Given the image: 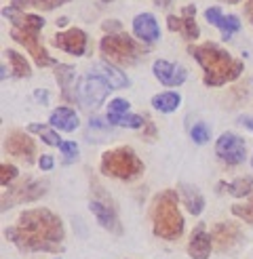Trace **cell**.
<instances>
[{"label": "cell", "instance_id": "d4e9b609", "mask_svg": "<svg viewBox=\"0 0 253 259\" xmlns=\"http://www.w3.org/2000/svg\"><path fill=\"white\" fill-rule=\"evenodd\" d=\"M5 55L13 63V74H15L17 78H28L30 76V66H28V61H25V57H21L17 51H5Z\"/></svg>", "mask_w": 253, "mask_h": 259}, {"label": "cell", "instance_id": "7c38bea8", "mask_svg": "<svg viewBox=\"0 0 253 259\" xmlns=\"http://www.w3.org/2000/svg\"><path fill=\"white\" fill-rule=\"evenodd\" d=\"M5 148L9 154H13V156H19L23 158L25 162H34V156H36V146H34V141L21 133V131H13L7 141H5Z\"/></svg>", "mask_w": 253, "mask_h": 259}, {"label": "cell", "instance_id": "d6986e66", "mask_svg": "<svg viewBox=\"0 0 253 259\" xmlns=\"http://www.w3.org/2000/svg\"><path fill=\"white\" fill-rule=\"evenodd\" d=\"M91 211H93V215L97 217L99 226H104L106 230L114 232V234H122V228H120V222H118V217H116V211L110 209L106 202L93 200V202H91Z\"/></svg>", "mask_w": 253, "mask_h": 259}, {"label": "cell", "instance_id": "30bf717a", "mask_svg": "<svg viewBox=\"0 0 253 259\" xmlns=\"http://www.w3.org/2000/svg\"><path fill=\"white\" fill-rule=\"evenodd\" d=\"M51 42H53V47L66 51V53H70V55L80 57V55H85V51H87V34L82 30H78V28H74V30H68V32L55 34Z\"/></svg>", "mask_w": 253, "mask_h": 259}, {"label": "cell", "instance_id": "83f0119b", "mask_svg": "<svg viewBox=\"0 0 253 259\" xmlns=\"http://www.w3.org/2000/svg\"><path fill=\"white\" fill-rule=\"evenodd\" d=\"M230 209H232V213H234L236 217L243 219V222L253 224V196H251L249 202H245V204H232Z\"/></svg>", "mask_w": 253, "mask_h": 259}, {"label": "cell", "instance_id": "7a4b0ae2", "mask_svg": "<svg viewBox=\"0 0 253 259\" xmlns=\"http://www.w3.org/2000/svg\"><path fill=\"white\" fill-rule=\"evenodd\" d=\"M188 53L200 63L202 72H205L202 80L207 87H222L226 82L236 80L243 74V61L234 59L228 51L218 45H194L188 47Z\"/></svg>", "mask_w": 253, "mask_h": 259}, {"label": "cell", "instance_id": "8d00e7d4", "mask_svg": "<svg viewBox=\"0 0 253 259\" xmlns=\"http://www.w3.org/2000/svg\"><path fill=\"white\" fill-rule=\"evenodd\" d=\"M245 13H247V19L251 21L253 25V0H247V5H245Z\"/></svg>", "mask_w": 253, "mask_h": 259}, {"label": "cell", "instance_id": "e0dca14e", "mask_svg": "<svg viewBox=\"0 0 253 259\" xmlns=\"http://www.w3.org/2000/svg\"><path fill=\"white\" fill-rule=\"evenodd\" d=\"M205 17H207V21H211L215 28H220L222 30V36H224V40H230V36L234 34V32H238L240 30V21H238V17H234V15H222V11L218 9V7H211V9H207L205 11Z\"/></svg>", "mask_w": 253, "mask_h": 259}, {"label": "cell", "instance_id": "52a82bcc", "mask_svg": "<svg viewBox=\"0 0 253 259\" xmlns=\"http://www.w3.org/2000/svg\"><path fill=\"white\" fill-rule=\"evenodd\" d=\"M110 91V84L97 74H91L78 82V101L85 108H99Z\"/></svg>", "mask_w": 253, "mask_h": 259}, {"label": "cell", "instance_id": "ab89813d", "mask_svg": "<svg viewBox=\"0 0 253 259\" xmlns=\"http://www.w3.org/2000/svg\"><path fill=\"white\" fill-rule=\"evenodd\" d=\"M68 23V19L66 17H61V19H57V25H66Z\"/></svg>", "mask_w": 253, "mask_h": 259}, {"label": "cell", "instance_id": "1f68e13d", "mask_svg": "<svg viewBox=\"0 0 253 259\" xmlns=\"http://www.w3.org/2000/svg\"><path fill=\"white\" fill-rule=\"evenodd\" d=\"M59 150H61L63 156H66V160H68V162H70V160H74L76 156H78V146H76L74 141H61Z\"/></svg>", "mask_w": 253, "mask_h": 259}, {"label": "cell", "instance_id": "e575fe53", "mask_svg": "<svg viewBox=\"0 0 253 259\" xmlns=\"http://www.w3.org/2000/svg\"><path fill=\"white\" fill-rule=\"evenodd\" d=\"M104 30H106L108 34H118V32H120V23H118V21H106V23H104Z\"/></svg>", "mask_w": 253, "mask_h": 259}, {"label": "cell", "instance_id": "60d3db41", "mask_svg": "<svg viewBox=\"0 0 253 259\" xmlns=\"http://www.w3.org/2000/svg\"><path fill=\"white\" fill-rule=\"evenodd\" d=\"M226 3H230V5H236V3H238V0H226Z\"/></svg>", "mask_w": 253, "mask_h": 259}, {"label": "cell", "instance_id": "f35d334b", "mask_svg": "<svg viewBox=\"0 0 253 259\" xmlns=\"http://www.w3.org/2000/svg\"><path fill=\"white\" fill-rule=\"evenodd\" d=\"M154 3H156L158 7H169V5H171V0H154Z\"/></svg>", "mask_w": 253, "mask_h": 259}, {"label": "cell", "instance_id": "cb8c5ba5", "mask_svg": "<svg viewBox=\"0 0 253 259\" xmlns=\"http://www.w3.org/2000/svg\"><path fill=\"white\" fill-rule=\"evenodd\" d=\"M218 190H228L232 196H247V194H253V179L251 177H240L234 184H220Z\"/></svg>", "mask_w": 253, "mask_h": 259}, {"label": "cell", "instance_id": "b9f144b4", "mask_svg": "<svg viewBox=\"0 0 253 259\" xmlns=\"http://www.w3.org/2000/svg\"><path fill=\"white\" fill-rule=\"evenodd\" d=\"M104 3H110V0H104Z\"/></svg>", "mask_w": 253, "mask_h": 259}, {"label": "cell", "instance_id": "8fae6325", "mask_svg": "<svg viewBox=\"0 0 253 259\" xmlns=\"http://www.w3.org/2000/svg\"><path fill=\"white\" fill-rule=\"evenodd\" d=\"M194 15H196V7H186L184 9V15L182 17H175V15H169L167 17V23H169V30L173 32H180L186 40H196L200 30L194 21Z\"/></svg>", "mask_w": 253, "mask_h": 259}, {"label": "cell", "instance_id": "7402d4cb", "mask_svg": "<svg viewBox=\"0 0 253 259\" xmlns=\"http://www.w3.org/2000/svg\"><path fill=\"white\" fill-rule=\"evenodd\" d=\"M95 72H97V76H101L112 89H122V87H126L129 84V78L120 72V70H116L114 66H110V63H97L95 66Z\"/></svg>", "mask_w": 253, "mask_h": 259}, {"label": "cell", "instance_id": "836d02e7", "mask_svg": "<svg viewBox=\"0 0 253 259\" xmlns=\"http://www.w3.org/2000/svg\"><path fill=\"white\" fill-rule=\"evenodd\" d=\"M38 166H40L43 171H51V169H53V156H49V154L40 156V160H38Z\"/></svg>", "mask_w": 253, "mask_h": 259}, {"label": "cell", "instance_id": "8992f818", "mask_svg": "<svg viewBox=\"0 0 253 259\" xmlns=\"http://www.w3.org/2000/svg\"><path fill=\"white\" fill-rule=\"evenodd\" d=\"M99 51L106 59L114 63H122V66H131L137 61V57L144 53V47L137 45L131 36H126L122 32L118 34H108L104 36V40L99 42Z\"/></svg>", "mask_w": 253, "mask_h": 259}, {"label": "cell", "instance_id": "3957f363", "mask_svg": "<svg viewBox=\"0 0 253 259\" xmlns=\"http://www.w3.org/2000/svg\"><path fill=\"white\" fill-rule=\"evenodd\" d=\"M3 15L13 23V28H11L13 40H17L19 45H23L25 49L30 51V55L34 57V63L38 68L55 66V59L47 53V49L43 47V42L38 40V32H40L43 25H45L43 17L32 15V13H21L15 7L5 9Z\"/></svg>", "mask_w": 253, "mask_h": 259}, {"label": "cell", "instance_id": "9c48e42d", "mask_svg": "<svg viewBox=\"0 0 253 259\" xmlns=\"http://www.w3.org/2000/svg\"><path fill=\"white\" fill-rule=\"evenodd\" d=\"M45 194V186L38 184V181L25 179L21 184H17L15 188H9V192L3 196V211H7L11 204L17 202H28V200H36Z\"/></svg>", "mask_w": 253, "mask_h": 259}, {"label": "cell", "instance_id": "603a6c76", "mask_svg": "<svg viewBox=\"0 0 253 259\" xmlns=\"http://www.w3.org/2000/svg\"><path fill=\"white\" fill-rule=\"evenodd\" d=\"M180 101L182 99L177 93H160V95L152 97V108H156L158 112H164V114H171V112L177 110Z\"/></svg>", "mask_w": 253, "mask_h": 259}, {"label": "cell", "instance_id": "d6a6232c", "mask_svg": "<svg viewBox=\"0 0 253 259\" xmlns=\"http://www.w3.org/2000/svg\"><path fill=\"white\" fill-rule=\"evenodd\" d=\"M70 3V0H32V5L38 7V9H45V11H53L55 7H61Z\"/></svg>", "mask_w": 253, "mask_h": 259}, {"label": "cell", "instance_id": "4316f807", "mask_svg": "<svg viewBox=\"0 0 253 259\" xmlns=\"http://www.w3.org/2000/svg\"><path fill=\"white\" fill-rule=\"evenodd\" d=\"M108 122H110V124H116V126H129V128H139V126H144V116H139V114L108 116Z\"/></svg>", "mask_w": 253, "mask_h": 259}, {"label": "cell", "instance_id": "ba28073f", "mask_svg": "<svg viewBox=\"0 0 253 259\" xmlns=\"http://www.w3.org/2000/svg\"><path fill=\"white\" fill-rule=\"evenodd\" d=\"M215 154L226 162V164H240L245 160V154H247V144L238 135L234 133H224L218 144H215Z\"/></svg>", "mask_w": 253, "mask_h": 259}, {"label": "cell", "instance_id": "74e56055", "mask_svg": "<svg viewBox=\"0 0 253 259\" xmlns=\"http://www.w3.org/2000/svg\"><path fill=\"white\" fill-rule=\"evenodd\" d=\"M36 99H38V101H47V93H40V91H36Z\"/></svg>", "mask_w": 253, "mask_h": 259}, {"label": "cell", "instance_id": "6da1fadb", "mask_svg": "<svg viewBox=\"0 0 253 259\" xmlns=\"http://www.w3.org/2000/svg\"><path fill=\"white\" fill-rule=\"evenodd\" d=\"M5 236L19 251L57 253L63 242V224L49 209H30L19 215L15 226L5 230Z\"/></svg>", "mask_w": 253, "mask_h": 259}, {"label": "cell", "instance_id": "484cf974", "mask_svg": "<svg viewBox=\"0 0 253 259\" xmlns=\"http://www.w3.org/2000/svg\"><path fill=\"white\" fill-rule=\"evenodd\" d=\"M28 128H30L32 133L40 135L45 144H49V146H57V148L61 146V139H59V135L53 131V128H49V126H45V124H38V122H32Z\"/></svg>", "mask_w": 253, "mask_h": 259}, {"label": "cell", "instance_id": "f1b7e54d", "mask_svg": "<svg viewBox=\"0 0 253 259\" xmlns=\"http://www.w3.org/2000/svg\"><path fill=\"white\" fill-rule=\"evenodd\" d=\"M190 135H192V139L196 141V144H207V141H209V126L207 124H194L192 126V131H190Z\"/></svg>", "mask_w": 253, "mask_h": 259}, {"label": "cell", "instance_id": "d590c367", "mask_svg": "<svg viewBox=\"0 0 253 259\" xmlns=\"http://www.w3.org/2000/svg\"><path fill=\"white\" fill-rule=\"evenodd\" d=\"M238 122L243 124V126H247L249 131H253V118H251V116H240V118H238Z\"/></svg>", "mask_w": 253, "mask_h": 259}, {"label": "cell", "instance_id": "9a60e30c", "mask_svg": "<svg viewBox=\"0 0 253 259\" xmlns=\"http://www.w3.org/2000/svg\"><path fill=\"white\" fill-rule=\"evenodd\" d=\"M240 238V230L234 224H218L211 230V240H213V247L218 251H228L232 249L234 244Z\"/></svg>", "mask_w": 253, "mask_h": 259}, {"label": "cell", "instance_id": "2e32d148", "mask_svg": "<svg viewBox=\"0 0 253 259\" xmlns=\"http://www.w3.org/2000/svg\"><path fill=\"white\" fill-rule=\"evenodd\" d=\"M133 32H135V36L139 38V40H144L148 45L156 42L160 38V28H158L156 19L152 17L150 13H142V15H137L133 19Z\"/></svg>", "mask_w": 253, "mask_h": 259}, {"label": "cell", "instance_id": "277c9868", "mask_svg": "<svg viewBox=\"0 0 253 259\" xmlns=\"http://www.w3.org/2000/svg\"><path fill=\"white\" fill-rule=\"evenodd\" d=\"M152 217V230L158 238L164 240H177L184 234V217L177 209V192L164 190L156 194L150 206Z\"/></svg>", "mask_w": 253, "mask_h": 259}, {"label": "cell", "instance_id": "5bb4252c", "mask_svg": "<svg viewBox=\"0 0 253 259\" xmlns=\"http://www.w3.org/2000/svg\"><path fill=\"white\" fill-rule=\"evenodd\" d=\"M211 247H213V240L211 236L207 234V228L205 224H198L190 236V242H188V255L192 259H207L209 253H211Z\"/></svg>", "mask_w": 253, "mask_h": 259}, {"label": "cell", "instance_id": "5b68a950", "mask_svg": "<svg viewBox=\"0 0 253 259\" xmlns=\"http://www.w3.org/2000/svg\"><path fill=\"white\" fill-rule=\"evenodd\" d=\"M101 173L116 177V179H126L131 181L144 173V162L131 148H116L108 150L101 156Z\"/></svg>", "mask_w": 253, "mask_h": 259}, {"label": "cell", "instance_id": "ac0fdd59", "mask_svg": "<svg viewBox=\"0 0 253 259\" xmlns=\"http://www.w3.org/2000/svg\"><path fill=\"white\" fill-rule=\"evenodd\" d=\"M55 80L61 89V97L66 101H76L78 99V95L72 93V91H76V72L72 66H66V63H59V66L55 68Z\"/></svg>", "mask_w": 253, "mask_h": 259}, {"label": "cell", "instance_id": "ffe728a7", "mask_svg": "<svg viewBox=\"0 0 253 259\" xmlns=\"http://www.w3.org/2000/svg\"><path fill=\"white\" fill-rule=\"evenodd\" d=\"M177 190H180V194H182V200L186 204V209L192 215H200L202 209H205V198H202V194L198 192V188L190 186V184H180Z\"/></svg>", "mask_w": 253, "mask_h": 259}, {"label": "cell", "instance_id": "4dcf8cb0", "mask_svg": "<svg viewBox=\"0 0 253 259\" xmlns=\"http://www.w3.org/2000/svg\"><path fill=\"white\" fill-rule=\"evenodd\" d=\"M15 177H17V166H13V164L0 166V184H3V188H7Z\"/></svg>", "mask_w": 253, "mask_h": 259}, {"label": "cell", "instance_id": "f546056e", "mask_svg": "<svg viewBox=\"0 0 253 259\" xmlns=\"http://www.w3.org/2000/svg\"><path fill=\"white\" fill-rule=\"evenodd\" d=\"M124 114H129V101L126 99H114L110 101V112L108 116H124Z\"/></svg>", "mask_w": 253, "mask_h": 259}, {"label": "cell", "instance_id": "4fadbf2b", "mask_svg": "<svg viewBox=\"0 0 253 259\" xmlns=\"http://www.w3.org/2000/svg\"><path fill=\"white\" fill-rule=\"evenodd\" d=\"M154 76L164 84V87H180L186 80V68L177 66V63H169L164 59L154 61Z\"/></svg>", "mask_w": 253, "mask_h": 259}, {"label": "cell", "instance_id": "44dd1931", "mask_svg": "<svg viewBox=\"0 0 253 259\" xmlns=\"http://www.w3.org/2000/svg\"><path fill=\"white\" fill-rule=\"evenodd\" d=\"M49 124L59 128V131H74L76 126H78V116H76V112L72 108H57L53 114H51L49 118Z\"/></svg>", "mask_w": 253, "mask_h": 259}]
</instances>
